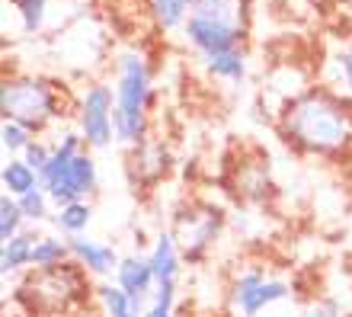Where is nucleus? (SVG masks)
I'll return each mask as SVG.
<instances>
[{
	"label": "nucleus",
	"mask_w": 352,
	"mask_h": 317,
	"mask_svg": "<svg viewBox=\"0 0 352 317\" xmlns=\"http://www.w3.org/2000/svg\"><path fill=\"white\" fill-rule=\"evenodd\" d=\"M96 186H100V167H96V160H93L90 151H84V154H77L74 164H71L55 183H48L45 189L58 208V206H67V202H80V199L93 196Z\"/></svg>",
	"instance_id": "obj_8"
},
{
	"label": "nucleus",
	"mask_w": 352,
	"mask_h": 317,
	"mask_svg": "<svg viewBox=\"0 0 352 317\" xmlns=\"http://www.w3.org/2000/svg\"><path fill=\"white\" fill-rule=\"evenodd\" d=\"M307 317H346V314H343V308H340L333 298H324V301H317L314 308L307 311Z\"/></svg>",
	"instance_id": "obj_28"
},
{
	"label": "nucleus",
	"mask_w": 352,
	"mask_h": 317,
	"mask_svg": "<svg viewBox=\"0 0 352 317\" xmlns=\"http://www.w3.org/2000/svg\"><path fill=\"white\" fill-rule=\"evenodd\" d=\"M276 129L301 154L327 160L352 157V100L330 87H307L276 116Z\"/></svg>",
	"instance_id": "obj_1"
},
{
	"label": "nucleus",
	"mask_w": 352,
	"mask_h": 317,
	"mask_svg": "<svg viewBox=\"0 0 352 317\" xmlns=\"http://www.w3.org/2000/svg\"><path fill=\"white\" fill-rule=\"evenodd\" d=\"M93 305H96L100 317H138L131 295L116 282H100L93 289Z\"/></svg>",
	"instance_id": "obj_16"
},
{
	"label": "nucleus",
	"mask_w": 352,
	"mask_h": 317,
	"mask_svg": "<svg viewBox=\"0 0 352 317\" xmlns=\"http://www.w3.org/2000/svg\"><path fill=\"white\" fill-rule=\"evenodd\" d=\"M250 29V0H195L183 26V39L199 58L241 48Z\"/></svg>",
	"instance_id": "obj_4"
},
{
	"label": "nucleus",
	"mask_w": 352,
	"mask_h": 317,
	"mask_svg": "<svg viewBox=\"0 0 352 317\" xmlns=\"http://www.w3.org/2000/svg\"><path fill=\"white\" fill-rule=\"evenodd\" d=\"M36 231H23L16 234L13 241L0 243V272L3 279L7 276H16L23 270H32V247H36Z\"/></svg>",
	"instance_id": "obj_15"
},
{
	"label": "nucleus",
	"mask_w": 352,
	"mask_h": 317,
	"mask_svg": "<svg viewBox=\"0 0 352 317\" xmlns=\"http://www.w3.org/2000/svg\"><path fill=\"white\" fill-rule=\"evenodd\" d=\"M71 260L93 279H109L119 270L122 256L116 253L112 243L96 241L90 234H77V237H71Z\"/></svg>",
	"instance_id": "obj_9"
},
{
	"label": "nucleus",
	"mask_w": 352,
	"mask_h": 317,
	"mask_svg": "<svg viewBox=\"0 0 352 317\" xmlns=\"http://www.w3.org/2000/svg\"><path fill=\"white\" fill-rule=\"evenodd\" d=\"M288 298H292V285H288L285 279H263L250 295H243V298L234 305V311L241 317H260L263 311L276 308V305H285Z\"/></svg>",
	"instance_id": "obj_13"
},
{
	"label": "nucleus",
	"mask_w": 352,
	"mask_h": 317,
	"mask_svg": "<svg viewBox=\"0 0 352 317\" xmlns=\"http://www.w3.org/2000/svg\"><path fill=\"white\" fill-rule=\"evenodd\" d=\"M112 282L122 285L131 298L151 301V295H154V289H157V279H154V270H151L148 253H144V256H141V253H129V256H122V263H119V270H116V276H112Z\"/></svg>",
	"instance_id": "obj_11"
},
{
	"label": "nucleus",
	"mask_w": 352,
	"mask_h": 317,
	"mask_svg": "<svg viewBox=\"0 0 352 317\" xmlns=\"http://www.w3.org/2000/svg\"><path fill=\"white\" fill-rule=\"evenodd\" d=\"M333 67H336V84L330 87V90H336V94H343L352 100V42L346 45V52H340V55L333 58Z\"/></svg>",
	"instance_id": "obj_25"
},
{
	"label": "nucleus",
	"mask_w": 352,
	"mask_h": 317,
	"mask_svg": "<svg viewBox=\"0 0 352 317\" xmlns=\"http://www.w3.org/2000/svg\"><path fill=\"white\" fill-rule=\"evenodd\" d=\"M205 65V71L218 80H228V84H241L247 77V52L243 48H224V52H212V55L199 58Z\"/></svg>",
	"instance_id": "obj_14"
},
{
	"label": "nucleus",
	"mask_w": 352,
	"mask_h": 317,
	"mask_svg": "<svg viewBox=\"0 0 352 317\" xmlns=\"http://www.w3.org/2000/svg\"><path fill=\"white\" fill-rule=\"evenodd\" d=\"M16 202H19V212H23L26 224L52 221V215H55V202H52L45 186H38V189H32V193H26V196H19Z\"/></svg>",
	"instance_id": "obj_20"
},
{
	"label": "nucleus",
	"mask_w": 352,
	"mask_h": 317,
	"mask_svg": "<svg viewBox=\"0 0 352 317\" xmlns=\"http://www.w3.org/2000/svg\"><path fill=\"white\" fill-rule=\"evenodd\" d=\"M36 141V131L19 125V122H3L0 125V148L7 157H23V151Z\"/></svg>",
	"instance_id": "obj_22"
},
{
	"label": "nucleus",
	"mask_w": 352,
	"mask_h": 317,
	"mask_svg": "<svg viewBox=\"0 0 352 317\" xmlns=\"http://www.w3.org/2000/svg\"><path fill=\"white\" fill-rule=\"evenodd\" d=\"M144 317H176V305H160V301H151Z\"/></svg>",
	"instance_id": "obj_29"
},
{
	"label": "nucleus",
	"mask_w": 352,
	"mask_h": 317,
	"mask_svg": "<svg viewBox=\"0 0 352 317\" xmlns=\"http://www.w3.org/2000/svg\"><path fill=\"white\" fill-rule=\"evenodd\" d=\"M151 17L164 32H173V29L186 26V17H189V3L186 0H151Z\"/></svg>",
	"instance_id": "obj_21"
},
{
	"label": "nucleus",
	"mask_w": 352,
	"mask_h": 317,
	"mask_svg": "<svg viewBox=\"0 0 352 317\" xmlns=\"http://www.w3.org/2000/svg\"><path fill=\"white\" fill-rule=\"evenodd\" d=\"M112 112H116V87L109 84L87 87V94L77 103V131H80L87 151H106L116 141Z\"/></svg>",
	"instance_id": "obj_6"
},
{
	"label": "nucleus",
	"mask_w": 352,
	"mask_h": 317,
	"mask_svg": "<svg viewBox=\"0 0 352 317\" xmlns=\"http://www.w3.org/2000/svg\"><path fill=\"white\" fill-rule=\"evenodd\" d=\"M151 67L141 52H125L119 58V77H116V112H112V129H116V144L135 148L148 141L151 129Z\"/></svg>",
	"instance_id": "obj_3"
},
{
	"label": "nucleus",
	"mask_w": 352,
	"mask_h": 317,
	"mask_svg": "<svg viewBox=\"0 0 352 317\" xmlns=\"http://www.w3.org/2000/svg\"><path fill=\"white\" fill-rule=\"evenodd\" d=\"M224 231V212L212 206H195L186 208L173 224V237L183 250L186 263H202L208 256V250L214 247V241Z\"/></svg>",
	"instance_id": "obj_7"
},
{
	"label": "nucleus",
	"mask_w": 352,
	"mask_h": 317,
	"mask_svg": "<svg viewBox=\"0 0 352 317\" xmlns=\"http://www.w3.org/2000/svg\"><path fill=\"white\" fill-rule=\"evenodd\" d=\"M7 3H13V10L19 13V19H23V29H26L29 36H36L38 29H42V23H45L48 0H7Z\"/></svg>",
	"instance_id": "obj_24"
},
{
	"label": "nucleus",
	"mask_w": 352,
	"mask_h": 317,
	"mask_svg": "<svg viewBox=\"0 0 352 317\" xmlns=\"http://www.w3.org/2000/svg\"><path fill=\"white\" fill-rule=\"evenodd\" d=\"M186 3H189V7H192V3H195V0H186Z\"/></svg>",
	"instance_id": "obj_31"
},
{
	"label": "nucleus",
	"mask_w": 352,
	"mask_h": 317,
	"mask_svg": "<svg viewBox=\"0 0 352 317\" xmlns=\"http://www.w3.org/2000/svg\"><path fill=\"white\" fill-rule=\"evenodd\" d=\"M129 170L131 179L141 186H154L157 179H164V173L170 170V151L164 148V141H141L131 148L129 157Z\"/></svg>",
	"instance_id": "obj_10"
},
{
	"label": "nucleus",
	"mask_w": 352,
	"mask_h": 317,
	"mask_svg": "<svg viewBox=\"0 0 352 317\" xmlns=\"http://www.w3.org/2000/svg\"><path fill=\"white\" fill-rule=\"evenodd\" d=\"M23 231H26V218L19 212V202L3 193V196H0V243L13 241V237Z\"/></svg>",
	"instance_id": "obj_23"
},
{
	"label": "nucleus",
	"mask_w": 352,
	"mask_h": 317,
	"mask_svg": "<svg viewBox=\"0 0 352 317\" xmlns=\"http://www.w3.org/2000/svg\"><path fill=\"white\" fill-rule=\"evenodd\" d=\"M0 116L3 122H19L42 135L58 119H65V100H61V90L42 77H7L0 87Z\"/></svg>",
	"instance_id": "obj_5"
},
{
	"label": "nucleus",
	"mask_w": 352,
	"mask_h": 317,
	"mask_svg": "<svg viewBox=\"0 0 352 317\" xmlns=\"http://www.w3.org/2000/svg\"><path fill=\"white\" fill-rule=\"evenodd\" d=\"M263 279H269L266 272L260 270V266H253V270H247V272H241L237 279L231 282V305H237V301L243 298V295H250L256 285H260Z\"/></svg>",
	"instance_id": "obj_26"
},
{
	"label": "nucleus",
	"mask_w": 352,
	"mask_h": 317,
	"mask_svg": "<svg viewBox=\"0 0 352 317\" xmlns=\"http://www.w3.org/2000/svg\"><path fill=\"white\" fill-rule=\"evenodd\" d=\"M0 183H3V193H7V196H13V199L26 196V193H32V189L42 186L38 173L29 167L23 157H7L3 170H0Z\"/></svg>",
	"instance_id": "obj_18"
},
{
	"label": "nucleus",
	"mask_w": 352,
	"mask_h": 317,
	"mask_svg": "<svg viewBox=\"0 0 352 317\" xmlns=\"http://www.w3.org/2000/svg\"><path fill=\"white\" fill-rule=\"evenodd\" d=\"M71 263V237L65 234H38L32 247V270H52Z\"/></svg>",
	"instance_id": "obj_17"
},
{
	"label": "nucleus",
	"mask_w": 352,
	"mask_h": 317,
	"mask_svg": "<svg viewBox=\"0 0 352 317\" xmlns=\"http://www.w3.org/2000/svg\"><path fill=\"white\" fill-rule=\"evenodd\" d=\"M151 270H154V279L157 285H167V282H179V272H183V250L176 243L173 231H164L154 237V247L148 250Z\"/></svg>",
	"instance_id": "obj_12"
},
{
	"label": "nucleus",
	"mask_w": 352,
	"mask_h": 317,
	"mask_svg": "<svg viewBox=\"0 0 352 317\" xmlns=\"http://www.w3.org/2000/svg\"><path fill=\"white\" fill-rule=\"evenodd\" d=\"M74 317H100V311H90V308H87V311H80V314H74Z\"/></svg>",
	"instance_id": "obj_30"
},
{
	"label": "nucleus",
	"mask_w": 352,
	"mask_h": 317,
	"mask_svg": "<svg viewBox=\"0 0 352 317\" xmlns=\"http://www.w3.org/2000/svg\"><path fill=\"white\" fill-rule=\"evenodd\" d=\"M16 295L32 317H74L87 311L93 289L90 276L71 260L52 270H29Z\"/></svg>",
	"instance_id": "obj_2"
},
{
	"label": "nucleus",
	"mask_w": 352,
	"mask_h": 317,
	"mask_svg": "<svg viewBox=\"0 0 352 317\" xmlns=\"http://www.w3.org/2000/svg\"><path fill=\"white\" fill-rule=\"evenodd\" d=\"M93 221V206L87 199L80 202H67V206H58L55 215H52V224H55L58 234H65V237H77V234H87Z\"/></svg>",
	"instance_id": "obj_19"
},
{
	"label": "nucleus",
	"mask_w": 352,
	"mask_h": 317,
	"mask_svg": "<svg viewBox=\"0 0 352 317\" xmlns=\"http://www.w3.org/2000/svg\"><path fill=\"white\" fill-rule=\"evenodd\" d=\"M52 148H55L52 141H42V138H36V141H32V144H29L26 151H23V160H26L29 167L36 170L38 177H42V170H45V167H48V160H52Z\"/></svg>",
	"instance_id": "obj_27"
}]
</instances>
